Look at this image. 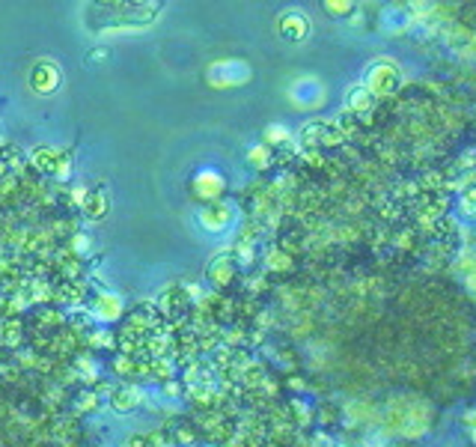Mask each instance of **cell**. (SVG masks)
Returning a JSON list of instances; mask_svg holds the SVG:
<instances>
[{
	"label": "cell",
	"instance_id": "7a4b0ae2",
	"mask_svg": "<svg viewBox=\"0 0 476 447\" xmlns=\"http://www.w3.org/2000/svg\"><path fill=\"white\" fill-rule=\"evenodd\" d=\"M36 164H39L42 170H51V167H54V153H48V149H39V153H36Z\"/></svg>",
	"mask_w": 476,
	"mask_h": 447
},
{
	"label": "cell",
	"instance_id": "6da1fadb",
	"mask_svg": "<svg viewBox=\"0 0 476 447\" xmlns=\"http://www.w3.org/2000/svg\"><path fill=\"white\" fill-rule=\"evenodd\" d=\"M57 84H60V72H57V66H54V63H48V60H42V63H36V66H33V72H30V86H33L36 93L48 96V93H54V90H57Z\"/></svg>",
	"mask_w": 476,
	"mask_h": 447
}]
</instances>
